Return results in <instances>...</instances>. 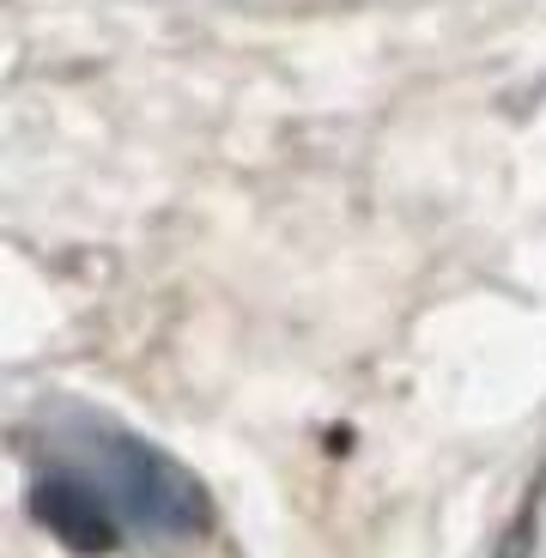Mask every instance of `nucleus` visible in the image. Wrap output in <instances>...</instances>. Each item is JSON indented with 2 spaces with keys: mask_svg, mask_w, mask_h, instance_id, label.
I'll list each match as a JSON object with an SVG mask.
<instances>
[{
  "mask_svg": "<svg viewBox=\"0 0 546 558\" xmlns=\"http://www.w3.org/2000/svg\"><path fill=\"white\" fill-rule=\"evenodd\" d=\"M92 461L98 474L116 486L122 510L141 529L153 534H195L207 522V498H201L195 474H182L165 449L141 444V437H122V432H92Z\"/></svg>",
  "mask_w": 546,
  "mask_h": 558,
  "instance_id": "obj_1",
  "label": "nucleus"
},
{
  "mask_svg": "<svg viewBox=\"0 0 546 558\" xmlns=\"http://www.w3.org/2000/svg\"><path fill=\"white\" fill-rule=\"evenodd\" d=\"M31 510L61 546L73 553H110L116 546V510L92 480H73V474H49L37 480L31 492Z\"/></svg>",
  "mask_w": 546,
  "mask_h": 558,
  "instance_id": "obj_2",
  "label": "nucleus"
}]
</instances>
